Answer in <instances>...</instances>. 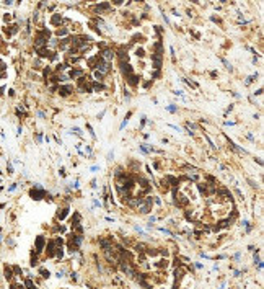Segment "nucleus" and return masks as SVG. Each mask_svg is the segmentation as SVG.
<instances>
[{"label":"nucleus","instance_id":"31","mask_svg":"<svg viewBox=\"0 0 264 289\" xmlns=\"http://www.w3.org/2000/svg\"><path fill=\"white\" fill-rule=\"evenodd\" d=\"M72 132H75V134H78V136H82V131L78 128H72Z\"/></svg>","mask_w":264,"mask_h":289},{"label":"nucleus","instance_id":"24","mask_svg":"<svg viewBox=\"0 0 264 289\" xmlns=\"http://www.w3.org/2000/svg\"><path fill=\"white\" fill-rule=\"evenodd\" d=\"M93 87H95V90H96V92L105 90V85H103V83H93Z\"/></svg>","mask_w":264,"mask_h":289},{"label":"nucleus","instance_id":"41","mask_svg":"<svg viewBox=\"0 0 264 289\" xmlns=\"http://www.w3.org/2000/svg\"><path fill=\"white\" fill-rule=\"evenodd\" d=\"M0 238H2V237H0Z\"/></svg>","mask_w":264,"mask_h":289},{"label":"nucleus","instance_id":"39","mask_svg":"<svg viewBox=\"0 0 264 289\" xmlns=\"http://www.w3.org/2000/svg\"><path fill=\"white\" fill-rule=\"evenodd\" d=\"M15 188H16V183H13V185H12V186L8 188V190H10V191H13V190H15Z\"/></svg>","mask_w":264,"mask_h":289},{"label":"nucleus","instance_id":"25","mask_svg":"<svg viewBox=\"0 0 264 289\" xmlns=\"http://www.w3.org/2000/svg\"><path fill=\"white\" fill-rule=\"evenodd\" d=\"M139 149H140V150H142L144 154H148V150H150V149L147 147V144H140V145H139Z\"/></svg>","mask_w":264,"mask_h":289},{"label":"nucleus","instance_id":"19","mask_svg":"<svg viewBox=\"0 0 264 289\" xmlns=\"http://www.w3.org/2000/svg\"><path fill=\"white\" fill-rule=\"evenodd\" d=\"M67 33H69V31H67V28H59L55 34H57V36H65Z\"/></svg>","mask_w":264,"mask_h":289},{"label":"nucleus","instance_id":"9","mask_svg":"<svg viewBox=\"0 0 264 289\" xmlns=\"http://www.w3.org/2000/svg\"><path fill=\"white\" fill-rule=\"evenodd\" d=\"M83 75V70H78V69H75V70H70L69 72V78H78V77H82Z\"/></svg>","mask_w":264,"mask_h":289},{"label":"nucleus","instance_id":"15","mask_svg":"<svg viewBox=\"0 0 264 289\" xmlns=\"http://www.w3.org/2000/svg\"><path fill=\"white\" fill-rule=\"evenodd\" d=\"M51 21H52V25H59V23H62V16H60V15H54Z\"/></svg>","mask_w":264,"mask_h":289},{"label":"nucleus","instance_id":"40","mask_svg":"<svg viewBox=\"0 0 264 289\" xmlns=\"http://www.w3.org/2000/svg\"><path fill=\"white\" fill-rule=\"evenodd\" d=\"M0 95H3V87H0Z\"/></svg>","mask_w":264,"mask_h":289},{"label":"nucleus","instance_id":"1","mask_svg":"<svg viewBox=\"0 0 264 289\" xmlns=\"http://www.w3.org/2000/svg\"><path fill=\"white\" fill-rule=\"evenodd\" d=\"M29 196H31L34 201H39V199H43L44 196H46V191H44V190L39 186V185H34V188H33L31 191H29Z\"/></svg>","mask_w":264,"mask_h":289},{"label":"nucleus","instance_id":"14","mask_svg":"<svg viewBox=\"0 0 264 289\" xmlns=\"http://www.w3.org/2000/svg\"><path fill=\"white\" fill-rule=\"evenodd\" d=\"M256 78H258V74H253V75H249V77H246L245 83H246V85H251V83L254 82V80H256Z\"/></svg>","mask_w":264,"mask_h":289},{"label":"nucleus","instance_id":"3","mask_svg":"<svg viewBox=\"0 0 264 289\" xmlns=\"http://www.w3.org/2000/svg\"><path fill=\"white\" fill-rule=\"evenodd\" d=\"M72 92H74V87H72V85H62V87H59V93L62 95V96H69Z\"/></svg>","mask_w":264,"mask_h":289},{"label":"nucleus","instance_id":"7","mask_svg":"<svg viewBox=\"0 0 264 289\" xmlns=\"http://www.w3.org/2000/svg\"><path fill=\"white\" fill-rule=\"evenodd\" d=\"M126 80L129 82V85H132V87H135L137 83H139V80H140V77H137V75H129V77H126Z\"/></svg>","mask_w":264,"mask_h":289},{"label":"nucleus","instance_id":"8","mask_svg":"<svg viewBox=\"0 0 264 289\" xmlns=\"http://www.w3.org/2000/svg\"><path fill=\"white\" fill-rule=\"evenodd\" d=\"M67 214H69V207L59 209V212H57V219H59V221H64V219L67 217Z\"/></svg>","mask_w":264,"mask_h":289},{"label":"nucleus","instance_id":"10","mask_svg":"<svg viewBox=\"0 0 264 289\" xmlns=\"http://www.w3.org/2000/svg\"><path fill=\"white\" fill-rule=\"evenodd\" d=\"M101 57H103L106 62H108V61H111V59L114 57V52L111 51V49H105V52H103V56H101Z\"/></svg>","mask_w":264,"mask_h":289},{"label":"nucleus","instance_id":"20","mask_svg":"<svg viewBox=\"0 0 264 289\" xmlns=\"http://www.w3.org/2000/svg\"><path fill=\"white\" fill-rule=\"evenodd\" d=\"M220 61H222V62H223V64H225V67H227V69H228V70H230V72H232V70H233V67H232V64H230V62H228V61H227V59H223V57H220Z\"/></svg>","mask_w":264,"mask_h":289},{"label":"nucleus","instance_id":"4","mask_svg":"<svg viewBox=\"0 0 264 289\" xmlns=\"http://www.w3.org/2000/svg\"><path fill=\"white\" fill-rule=\"evenodd\" d=\"M44 243H46L44 237H43V235H39V237L36 238V252H38V253H41V252H43V247H44Z\"/></svg>","mask_w":264,"mask_h":289},{"label":"nucleus","instance_id":"26","mask_svg":"<svg viewBox=\"0 0 264 289\" xmlns=\"http://www.w3.org/2000/svg\"><path fill=\"white\" fill-rule=\"evenodd\" d=\"M39 273L43 274V278H49V276H51V273H49L47 270H44V268H41V270H39Z\"/></svg>","mask_w":264,"mask_h":289},{"label":"nucleus","instance_id":"29","mask_svg":"<svg viewBox=\"0 0 264 289\" xmlns=\"http://www.w3.org/2000/svg\"><path fill=\"white\" fill-rule=\"evenodd\" d=\"M95 77H96V78H98V80H101V78L105 77V75L101 74V72H98V70H95Z\"/></svg>","mask_w":264,"mask_h":289},{"label":"nucleus","instance_id":"27","mask_svg":"<svg viewBox=\"0 0 264 289\" xmlns=\"http://www.w3.org/2000/svg\"><path fill=\"white\" fill-rule=\"evenodd\" d=\"M65 69H67V64H59V65L55 67V70H57V72H60V70H65Z\"/></svg>","mask_w":264,"mask_h":289},{"label":"nucleus","instance_id":"13","mask_svg":"<svg viewBox=\"0 0 264 289\" xmlns=\"http://www.w3.org/2000/svg\"><path fill=\"white\" fill-rule=\"evenodd\" d=\"M108 8H109V3H100V5L95 7V10H96V12H105V10H108Z\"/></svg>","mask_w":264,"mask_h":289},{"label":"nucleus","instance_id":"28","mask_svg":"<svg viewBox=\"0 0 264 289\" xmlns=\"http://www.w3.org/2000/svg\"><path fill=\"white\" fill-rule=\"evenodd\" d=\"M135 56H137V57H144V49H142V47H139V49L135 51Z\"/></svg>","mask_w":264,"mask_h":289},{"label":"nucleus","instance_id":"37","mask_svg":"<svg viewBox=\"0 0 264 289\" xmlns=\"http://www.w3.org/2000/svg\"><path fill=\"white\" fill-rule=\"evenodd\" d=\"M13 270H15V273H16V274H20V273H21V270H20L18 266H15V268H13Z\"/></svg>","mask_w":264,"mask_h":289},{"label":"nucleus","instance_id":"5","mask_svg":"<svg viewBox=\"0 0 264 289\" xmlns=\"http://www.w3.org/2000/svg\"><path fill=\"white\" fill-rule=\"evenodd\" d=\"M55 250H57V248H55V242H54V240H51L49 245H47V257L52 258L55 255Z\"/></svg>","mask_w":264,"mask_h":289},{"label":"nucleus","instance_id":"30","mask_svg":"<svg viewBox=\"0 0 264 289\" xmlns=\"http://www.w3.org/2000/svg\"><path fill=\"white\" fill-rule=\"evenodd\" d=\"M147 253L150 255V257H157V255H158V252H157V250H148Z\"/></svg>","mask_w":264,"mask_h":289},{"label":"nucleus","instance_id":"21","mask_svg":"<svg viewBox=\"0 0 264 289\" xmlns=\"http://www.w3.org/2000/svg\"><path fill=\"white\" fill-rule=\"evenodd\" d=\"M5 278H7V279H12V278H13V273H12V270H10L8 266L5 268Z\"/></svg>","mask_w":264,"mask_h":289},{"label":"nucleus","instance_id":"16","mask_svg":"<svg viewBox=\"0 0 264 289\" xmlns=\"http://www.w3.org/2000/svg\"><path fill=\"white\" fill-rule=\"evenodd\" d=\"M131 116H132V111H129V113L126 114V119H124V121H122V123H121V129H122V128H124V126H126V124H127V123H129V118H131Z\"/></svg>","mask_w":264,"mask_h":289},{"label":"nucleus","instance_id":"38","mask_svg":"<svg viewBox=\"0 0 264 289\" xmlns=\"http://www.w3.org/2000/svg\"><path fill=\"white\" fill-rule=\"evenodd\" d=\"M72 186H74V188H75V190H77V188H78V186H80V183H78V180H77V181H75V183H74V185H72Z\"/></svg>","mask_w":264,"mask_h":289},{"label":"nucleus","instance_id":"35","mask_svg":"<svg viewBox=\"0 0 264 289\" xmlns=\"http://www.w3.org/2000/svg\"><path fill=\"white\" fill-rule=\"evenodd\" d=\"M51 46H52V47L57 46V41H55V39H51Z\"/></svg>","mask_w":264,"mask_h":289},{"label":"nucleus","instance_id":"18","mask_svg":"<svg viewBox=\"0 0 264 289\" xmlns=\"http://www.w3.org/2000/svg\"><path fill=\"white\" fill-rule=\"evenodd\" d=\"M67 80H69V75H65V74L57 75V82H67Z\"/></svg>","mask_w":264,"mask_h":289},{"label":"nucleus","instance_id":"23","mask_svg":"<svg viewBox=\"0 0 264 289\" xmlns=\"http://www.w3.org/2000/svg\"><path fill=\"white\" fill-rule=\"evenodd\" d=\"M166 109L170 111V113H178V106H175V105H170V106H166Z\"/></svg>","mask_w":264,"mask_h":289},{"label":"nucleus","instance_id":"2","mask_svg":"<svg viewBox=\"0 0 264 289\" xmlns=\"http://www.w3.org/2000/svg\"><path fill=\"white\" fill-rule=\"evenodd\" d=\"M152 62H153V67L157 70H160V67H161V54H158V52L152 54Z\"/></svg>","mask_w":264,"mask_h":289},{"label":"nucleus","instance_id":"11","mask_svg":"<svg viewBox=\"0 0 264 289\" xmlns=\"http://www.w3.org/2000/svg\"><path fill=\"white\" fill-rule=\"evenodd\" d=\"M168 263H170V261H168V260H166V258H165V260H160V261H157V268H165V270H166V268H168Z\"/></svg>","mask_w":264,"mask_h":289},{"label":"nucleus","instance_id":"34","mask_svg":"<svg viewBox=\"0 0 264 289\" xmlns=\"http://www.w3.org/2000/svg\"><path fill=\"white\" fill-rule=\"evenodd\" d=\"M145 119H147V118H145V116H142V121H140V126H145V123H147Z\"/></svg>","mask_w":264,"mask_h":289},{"label":"nucleus","instance_id":"33","mask_svg":"<svg viewBox=\"0 0 264 289\" xmlns=\"http://www.w3.org/2000/svg\"><path fill=\"white\" fill-rule=\"evenodd\" d=\"M113 157H114V152H113V150H111V152L108 154V160H111V159H113Z\"/></svg>","mask_w":264,"mask_h":289},{"label":"nucleus","instance_id":"17","mask_svg":"<svg viewBox=\"0 0 264 289\" xmlns=\"http://www.w3.org/2000/svg\"><path fill=\"white\" fill-rule=\"evenodd\" d=\"M25 286H26L28 289H38L34 284H33V281H31V279H26V281H25Z\"/></svg>","mask_w":264,"mask_h":289},{"label":"nucleus","instance_id":"36","mask_svg":"<svg viewBox=\"0 0 264 289\" xmlns=\"http://www.w3.org/2000/svg\"><path fill=\"white\" fill-rule=\"evenodd\" d=\"M7 170H8V173H13V167H12V165H8Z\"/></svg>","mask_w":264,"mask_h":289},{"label":"nucleus","instance_id":"6","mask_svg":"<svg viewBox=\"0 0 264 289\" xmlns=\"http://www.w3.org/2000/svg\"><path fill=\"white\" fill-rule=\"evenodd\" d=\"M150 209H152V204L145 203V201H144V203H142V204L139 206V211H140V214H148V212H150Z\"/></svg>","mask_w":264,"mask_h":289},{"label":"nucleus","instance_id":"32","mask_svg":"<svg viewBox=\"0 0 264 289\" xmlns=\"http://www.w3.org/2000/svg\"><path fill=\"white\" fill-rule=\"evenodd\" d=\"M3 70H5V64L0 61V72H3Z\"/></svg>","mask_w":264,"mask_h":289},{"label":"nucleus","instance_id":"12","mask_svg":"<svg viewBox=\"0 0 264 289\" xmlns=\"http://www.w3.org/2000/svg\"><path fill=\"white\" fill-rule=\"evenodd\" d=\"M183 274H184V270H183V268H179V270L175 271V279H176V283H178L179 279L183 278ZM176 283H175V284H176Z\"/></svg>","mask_w":264,"mask_h":289},{"label":"nucleus","instance_id":"22","mask_svg":"<svg viewBox=\"0 0 264 289\" xmlns=\"http://www.w3.org/2000/svg\"><path fill=\"white\" fill-rule=\"evenodd\" d=\"M181 80H183V82H186L187 85L192 87V88H197V83H196V82H191V80H187V78H181Z\"/></svg>","mask_w":264,"mask_h":289}]
</instances>
